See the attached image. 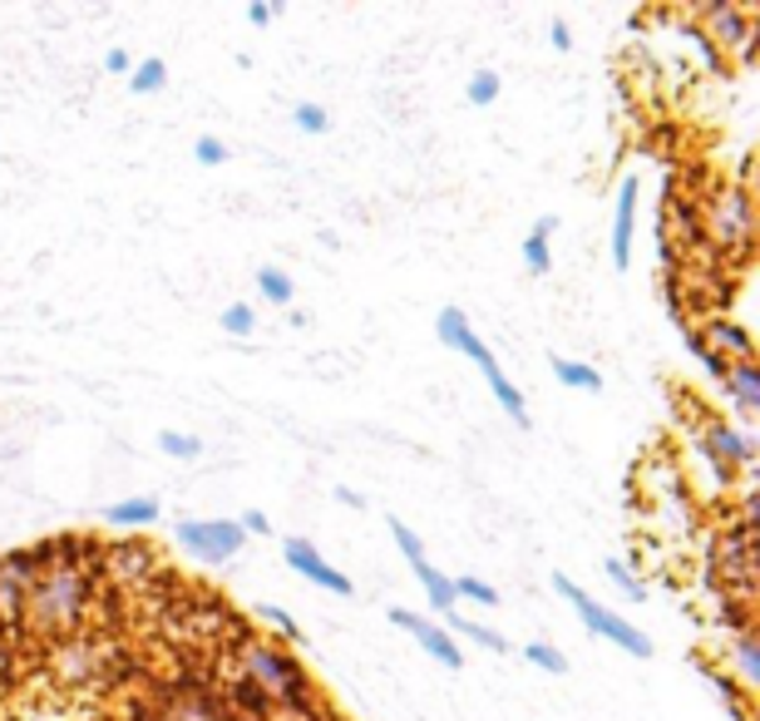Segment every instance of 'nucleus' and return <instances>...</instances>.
<instances>
[{"instance_id": "f257e3e1", "label": "nucleus", "mask_w": 760, "mask_h": 721, "mask_svg": "<svg viewBox=\"0 0 760 721\" xmlns=\"http://www.w3.org/2000/svg\"><path fill=\"white\" fill-rule=\"evenodd\" d=\"M35 559L39 573L25 602V622L35 632H45V638L49 632H75L89 612V598H94V578H89V568L75 553H59V543L35 549Z\"/></svg>"}, {"instance_id": "f03ea898", "label": "nucleus", "mask_w": 760, "mask_h": 721, "mask_svg": "<svg viewBox=\"0 0 760 721\" xmlns=\"http://www.w3.org/2000/svg\"><path fill=\"white\" fill-rule=\"evenodd\" d=\"M237 681L257 687L266 701L286 711H306L311 707V677L292 652L272 647V642H242L237 647Z\"/></svg>"}, {"instance_id": "7ed1b4c3", "label": "nucleus", "mask_w": 760, "mask_h": 721, "mask_svg": "<svg viewBox=\"0 0 760 721\" xmlns=\"http://www.w3.org/2000/svg\"><path fill=\"white\" fill-rule=\"evenodd\" d=\"M434 336H440V341L450 346V351H464V356H469V361L484 371V381H489V391L499 395L503 415H509V420L519 425V430H529V425H533V415H529V405H523V391L509 381V375H503V365L494 361V351L479 341V336H474L469 316H464L460 306H444V312L434 316Z\"/></svg>"}, {"instance_id": "20e7f679", "label": "nucleus", "mask_w": 760, "mask_h": 721, "mask_svg": "<svg viewBox=\"0 0 760 721\" xmlns=\"http://www.w3.org/2000/svg\"><path fill=\"white\" fill-rule=\"evenodd\" d=\"M706 237L721 257H750L756 207H750L746 188H716V193L706 198Z\"/></svg>"}, {"instance_id": "39448f33", "label": "nucleus", "mask_w": 760, "mask_h": 721, "mask_svg": "<svg viewBox=\"0 0 760 721\" xmlns=\"http://www.w3.org/2000/svg\"><path fill=\"white\" fill-rule=\"evenodd\" d=\"M553 588L563 593V598L572 602V612L582 618V628L592 632V638H602V642H612V647H622L627 657H651V638H642L637 628H632L622 612H612V608H602L592 593H582L578 583L568 578V573H553Z\"/></svg>"}, {"instance_id": "423d86ee", "label": "nucleus", "mask_w": 760, "mask_h": 721, "mask_svg": "<svg viewBox=\"0 0 760 721\" xmlns=\"http://www.w3.org/2000/svg\"><path fill=\"white\" fill-rule=\"evenodd\" d=\"M173 539L183 553H193L197 563H227L232 553H242L247 533L237 529V519H178Z\"/></svg>"}, {"instance_id": "0eeeda50", "label": "nucleus", "mask_w": 760, "mask_h": 721, "mask_svg": "<svg viewBox=\"0 0 760 721\" xmlns=\"http://www.w3.org/2000/svg\"><path fill=\"white\" fill-rule=\"evenodd\" d=\"M390 539L400 543L405 563H410V568H415V578H420V588L430 593V608L450 618V612H454V602H460V598H454V578H444V573L434 568V563H430V553H424V543H420V533H415V529H405V519H395V514H390Z\"/></svg>"}, {"instance_id": "6e6552de", "label": "nucleus", "mask_w": 760, "mask_h": 721, "mask_svg": "<svg viewBox=\"0 0 760 721\" xmlns=\"http://www.w3.org/2000/svg\"><path fill=\"white\" fill-rule=\"evenodd\" d=\"M701 20H706V40L716 49H740V55H756V15L750 5H730V0H711L701 5Z\"/></svg>"}, {"instance_id": "1a4fd4ad", "label": "nucleus", "mask_w": 760, "mask_h": 721, "mask_svg": "<svg viewBox=\"0 0 760 721\" xmlns=\"http://www.w3.org/2000/svg\"><path fill=\"white\" fill-rule=\"evenodd\" d=\"M35 573H39L35 549L5 553V559H0V628L25 622V602H30V588H35Z\"/></svg>"}, {"instance_id": "9d476101", "label": "nucleus", "mask_w": 760, "mask_h": 721, "mask_svg": "<svg viewBox=\"0 0 760 721\" xmlns=\"http://www.w3.org/2000/svg\"><path fill=\"white\" fill-rule=\"evenodd\" d=\"M637 203H642V178L627 173L617 183V198H612V267H617V272L632 267V247H637Z\"/></svg>"}, {"instance_id": "9b49d317", "label": "nucleus", "mask_w": 760, "mask_h": 721, "mask_svg": "<svg viewBox=\"0 0 760 721\" xmlns=\"http://www.w3.org/2000/svg\"><path fill=\"white\" fill-rule=\"evenodd\" d=\"M390 622L410 632V638L440 662V667H450V672L464 667V652H460V642H454V632H444L434 618H420V612H410V608H390Z\"/></svg>"}, {"instance_id": "f8f14e48", "label": "nucleus", "mask_w": 760, "mask_h": 721, "mask_svg": "<svg viewBox=\"0 0 760 721\" xmlns=\"http://www.w3.org/2000/svg\"><path fill=\"white\" fill-rule=\"evenodd\" d=\"M701 450L716 460V470H750V460H756V440L740 425H726V420H706Z\"/></svg>"}, {"instance_id": "ddd939ff", "label": "nucleus", "mask_w": 760, "mask_h": 721, "mask_svg": "<svg viewBox=\"0 0 760 721\" xmlns=\"http://www.w3.org/2000/svg\"><path fill=\"white\" fill-rule=\"evenodd\" d=\"M282 553H286V563H292V568L302 573L306 583H316V588L336 593V598H351V593H355V583L345 578L341 568H331V563H326L321 553H316V549H311V543H306V539H296V533H292V539L282 543Z\"/></svg>"}, {"instance_id": "4468645a", "label": "nucleus", "mask_w": 760, "mask_h": 721, "mask_svg": "<svg viewBox=\"0 0 760 721\" xmlns=\"http://www.w3.org/2000/svg\"><path fill=\"white\" fill-rule=\"evenodd\" d=\"M696 336L721 356V361H730V365H756V336H750L746 326L736 322V316H706V326H701Z\"/></svg>"}, {"instance_id": "2eb2a0df", "label": "nucleus", "mask_w": 760, "mask_h": 721, "mask_svg": "<svg viewBox=\"0 0 760 721\" xmlns=\"http://www.w3.org/2000/svg\"><path fill=\"white\" fill-rule=\"evenodd\" d=\"M104 568L114 583H138L148 568H154V549L148 543H118V549H104Z\"/></svg>"}, {"instance_id": "dca6fc26", "label": "nucleus", "mask_w": 760, "mask_h": 721, "mask_svg": "<svg viewBox=\"0 0 760 721\" xmlns=\"http://www.w3.org/2000/svg\"><path fill=\"white\" fill-rule=\"evenodd\" d=\"M726 652H730V662H736V681L746 691H756L760 687V647H756V628H736V632H726Z\"/></svg>"}, {"instance_id": "f3484780", "label": "nucleus", "mask_w": 760, "mask_h": 721, "mask_svg": "<svg viewBox=\"0 0 760 721\" xmlns=\"http://www.w3.org/2000/svg\"><path fill=\"white\" fill-rule=\"evenodd\" d=\"M721 391L730 395V405H736L740 415H760V371L756 365H730Z\"/></svg>"}, {"instance_id": "a211bd4d", "label": "nucleus", "mask_w": 760, "mask_h": 721, "mask_svg": "<svg viewBox=\"0 0 760 721\" xmlns=\"http://www.w3.org/2000/svg\"><path fill=\"white\" fill-rule=\"evenodd\" d=\"M553 227H558V217H553V213H543L538 223H533V233L523 237V267H529L533 277H548V272H553V252H548V237H553Z\"/></svg>"}, {"instance_id": "6ab92c4d", "label": "nucleus", "mask_w": 760, "mask_h": 721, "mask_svg": "<svg viewBox=\"0 0 760 721\" xmlns=\"http://www.w3.org/2000/svg\"><path fill=\"white\" fill-rule=\"evenodd\" d=\"M158 519V499L154 494H134V499H118L104 509V523H114V529H144V523Z\"/></svg>"}, {"instance_id": "aec40b11", "label": "nucleus", "mask_w": 760, "mask_h": 721, "mask_svg": "<svg viewBox=\"0 0 760 721\" xmlns=\"http://www.w3.org/2000/svg\"><path fill=\"white\" fill-rule=\"evenodd\" d=\"M548 371L558 375L572 391H602V371H592L588 361H572V356H548Z\"/></svg>"}, {"instance_id": "412c9836", "label": "nucleus", "mask_w": 760, "mask_h": 721, "mask_svg": "<svg viewBox=\"0 0 760 721\" xmlns=\"http://www.w3.org/2000/svg\"><path fill=\"white\" fill-rule=\"evenodd\" d=\"M701 672H706V681H711V687H716L721 697L730 701V717H736V721H750V691L740 687V681L730 677V672H721L716 662H706V667H701Z\"/></svg>"}, {"instance_id": "4be33fe9", "label": "nucleus", "mask_w": 760, "mask_h": 721, "mask_svg": "<svg viewBox=\"0 0 760 721\" xmlns=\"http://www.w3.org/2000/svg\"><path fill=\"white\" fill-rule=\"evenodd\" d=\"M163 85H168V65L158 55L138 59V65L128 69V89H134V94H158Z\"/></svg>"}, {"instance_id": "5701e85b", "label": "nucleus", "mask_w": 760, "mask_h": 721, "mask_svg": "<svg viewBox=\"0 0 760 721\" xmlns=\"http://www.w3.org/2000/svg\"><path fill=\"white\" fill-rule=\"evenodd\" d=\"M257 292H262V302H272V306H292L296 286L282 267H262V272H257Z\"/></svg>"}, {"instance_id": "b1692460", "label": "nucleus", "mask_w": 760, "mask_h": 721, "mask_svg": "<svg viewBox=\"0 0 760 721\" xmlns=\"http://www.w3.org/2000/svg\"><path fill=\"white\" fill-rule=\"evenodd\" d=\"M444 622H450L454 632H464L474 647H484V652H509V638H503V632H494V628H484V622H464V618H454V612H450Z\"/></svg>"}, {"instance_id": "393cba45", "label": "nucleus", "mask_w": 760, "mask_h": 721, "mask_svg": "<svg viewBox=\"0 0 760 721\" xmlns=\"http://www.w3.org/2000/svg\"><path fill=\"white\" fill-rule=\"evenodd\" d=\"M454 598H469L479 608H499V588L484 578H454Z\"/></svg>"}, {"instance_id": "a878e982", "label": "nucleus", "mask_w": 760, "mask_h": 721, "mask_svg": "<svg viewBox=\"0 0 760 721\" xmlns=\"http://www.w3.org/2000/svg\"><path fill=\"white\" fill-rule=\"evenodd\" d=\"M292 124L302 128V134H326V128H331V114H326L321 104H311V99H302V104L292 109Z\"/></svg>"}, {"instance_id": "bb28decb", "label": "nucleus", "mask_w": 760, "mask_h": 721, "mask_svg": "<svg viewBox=\"0 0 760 721\" xmlns=\"http://www.w3.org/2000/svg\"><path fill=\"white\" fill-rule=\"evenodd\" d=\"M602 568H608V578L617 583V588L627 593L632 602H642V598H647V583H642L637 573H632V568H627V563H622V559H608V563H602Z\"/></svg>"}, {"instance_id": "cd10ccee", "label": "nucleus", "mask_w": 760, "mask_h": 721, "mask_svg": "<svg viewBox=\"0 0 760 721\" xmlns=\"http://www.w3.org/2000/svg\"><path fill=\"white\" fill-rule=\"evenodd\" d=\"M499 89H503V79L494 75V69H479V75L469 79V89H464V99H469V104H494V99H499Z\"/></svg>"}, {"instance_id": "c85d7f7f", "label": "nucleus", "mask_w": 760, "mask_h": 721, "mask_svg": "<svg viewBox=\"0 0 760 721\" xmlns=\"http://www.w3.org/2000/svg\"><path fill=\"white\" fill-rule=\"evenodd\" d=\"M158 444H163V454H173V460H197V454H203V440H197V435H183V430H163Z\"/></svg>"}, {"instance_id": "c756f323", "label": "nucleus", "mask_w": 760, "mask_h": 721, "mask_svg": "<svg viewBox=\"0 0 760 721\" xmlns=\"http://www.w3.org/2000/svg\"><path fill=\"white\" fill-rule=\"evenodd\" d=\"M217 322H223L227 336H252V331H257V312H252L247 302H232L223 316H217Z\"/></svg>"}, {"instance_id": "7c9ffc66", "label": "nucleus", "mask_w": 760, "mask_h": 721, "mask_svg": "<svg viewBox=\"0 0 760 721\" xmlns=\"http://www.w3.org/2000/svg\"><path fill=\"white\" fill-rule=\"evenodd\" d=\"M523 657L533 662V667H543V672H568V657H563L558 647H553V642H529V647H523Z\"/></svg>"}, {"instance_id": "2f4dec72", "label": "nucleus", "mask_w": 760, "mask_h": 721, "mask_svg": "<svg viewBox=\"0 0 760 721\" xmlns=\"http://www.w3.org/2000/svg\"><path fill=\"white\" fill-rule=\"evenodd\" d=\"M257 612H262V622H272V628L282 632L286 642H302V638H306V632H302V622H296L286 608H276V602H266V608H257Z\"/></svg>"}, {"instance_id": "473e14b6", "label": "nucleus", "mask_w": 760, "mask_h": 721, "mask_svg": "<svg viewBox=\"0 0 760 721\" xmlns=\"http://www.w3.org/2000/svg\"><path fill=\"white\" fill-rule=\"evenodd\" d=\"M193 158H197V164H207V168H213V164H227V144H223L217 134H203V138L193 144Z\"/></svg>"}, {"instance_id": "72a5a7b5", "label": "nucleus", "mask_w": 760, "mask_h": 721, "mask_svg": "<svg viewBox=\"0 0 760 721\" xmlns=\"http://www.w3.org/2000/svg\"><path fill=\"white\" fill-rule=\"evenodd\" d=\"M237 529H242V533H257V539H266V533H272V519H266L262 509H247L242 519H237Z\"/></svg>"}, {"instance_id": "f704fd0d", "label": "nucleus", "mask_w": 760, "mask_h": 721, "mask_svg": "<svg viewBox=\"0 0 760 721\" xmlns=\"http://www.w3.org/2000/svg\"><path fill=\"white\" fill-rule=\"evenodd\" d=\"M104 69H109V75H124V69H128V49H109V55H104Z\"/></svg>"}, {"instance_id": "c9c22d12", "label": "nucleus", "mask_w": 760, "mask_h": 721, "mask_svg": "<svg viewBox=\"0 0 760 721\" xmlns=\"http://www.w3.org/2000/svg\"><path fill=\"white\" fill-rule=\"evenodd\" d=\"M548 40H553V49H568L572 45V35H568V25H563V20H548Z\"/></svg>"}, {"instance_id": "e433bc0d", "label": "nucleus", "mask_w": 760, "mask_h": 721, "mask_svg": "<svg viewBox=\"0 0 760 721\" xmlns=\"http://www.w3.org/2000/svg\"><path fill=\"white\" fill-rule=\"evenodd\" d=\"M247 20H252V25H266V20H272V5H262V0H252V5H247Z\"/></svg>"}, {"instance_id": "4c0bfd02", "label": "nucleus", "mask_w": 760, "mask_h": 721, "mask_svg": "<svg viewBox=\"0 0 760 721\" xmlns=\"http://www.w3.org/2000/svg\"><path fill=\"white\" fill-rule=\"evenodd\" d=\"M336 499H341V504H351V509H361V494H355V489H345V484H341V489H336Z\"/></svg>"}]
</instances>
